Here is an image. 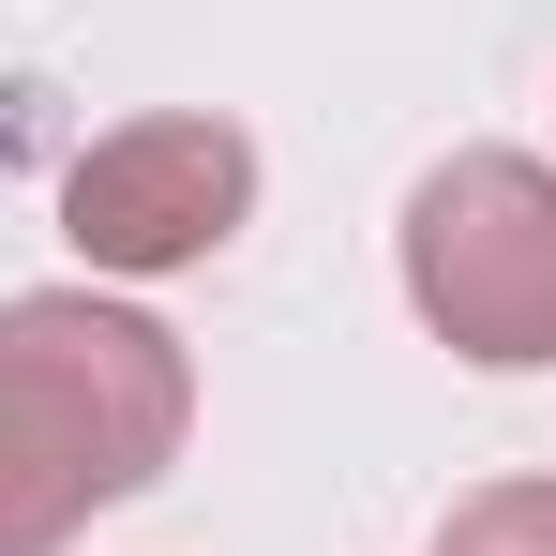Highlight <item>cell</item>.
<instances>
[{
  "mask_svg": "<svg viewBox=\"0 0 556 556\" xmlns=\"http://www.w3.org/2000/svg\"><path fill=\"white\" fill-rule=\"evenodd\" d=\"M241 211H256V136L211 121V105H151V121H121V136H91V151L61 166L76 256H91V271H136V286L226 256Z\"/></svg>",
  "mask_w": 556,
  "mask_h": 556,
  "instance_id": "3957f363",
  "label": "cell"
},
{
  "mask_svg": "<svg viewBox=\"0 0 556 556\" xmlns=\"http://www.w3.org/2000/svg\"><path fill=\"white\" fill-rule=\"evenodd\" d=\"M181 421V331H151L136 301H91V286L0 301V556H61L105 496L166 481Z\"/></svg>",
  "mask_w": 556,
  "mask_h": 556,
  "instance_id": "6da1fadb",
  "label": "cell"
},
{
  "mask_svg": "<svg viewBox=\"0 0 556 556\" xmlns=\"http://www.w3.org/2000/svg\"><path fill=\"white\" fill-rule=\"evenodd\" d=\"M406 301L481 376H556V166L542 151H452L406 195Z\"/></svg>",
  "mask_w": 556,
  "mask_h": 556,
  "instance_id": "7a4b0ae2",
  "label": "cell"
},
{
  "mask_svg": "<svg viewBox=\"0 0 556 556\" xmlns=\"http://www.w3.org/2000/svg\"><path fill=\"white\" fill-rule=\"evenodd\" d=\"M437 556H556V481H481V496H452Z\"/></svg>",
  "mask_w": 556,
  "mask_h": 556,
  "instance_id": "277c9868",
  "label": "cell"
}]
</instances>
